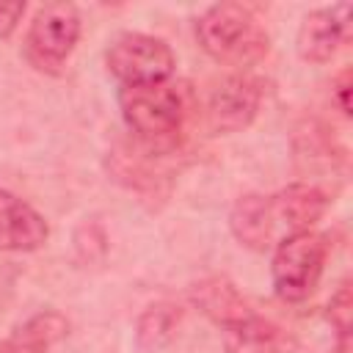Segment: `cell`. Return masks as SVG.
Returning a JSON list of instances; mask_svg holds the SVG:
<instances>
[{
  "label": "cell",
  "instance_id": "cell-1",
  "mask_svg": "<svg viewBox=\"0 0 353 353\" xmlns=\"http://www.w3.org/2000/svg\"><path fill=\"white\" fill-rule=\"evenodd\" d=\"M201 50L232 69H248L270 52V33L254 8L243 3H215L196 19Z\"/></svg>",
  "mask_w": 353,
  "mask_h": 353
},
{
  "label": "cell",
  "instance_id": "cell-2",
  "mask_svg": "<svg viewBox=\"0 0 353 353\" xmlns=\"http://www.w3.org/2000/svg\"><path fill=\"white\" fill-rule=\"evenodd\" d=\"M119 108L127 127L149 146H163L171 141L185 121L182 91L168 80L149 85H121Z\"/></svg>",
  "mask_w": 353,
  "mask_h": 353
},
{
  "label": "cell",
  "instance_id": "cell-3",
  "mask_svg": "<svg viewBox=\"0 0 353 353\" xmlns=\"http://www.w3.org/2000/svg\"><path fill=\"white\" fill-rule=\"evenodd\" d=\"M325 256H328V240L314 229L281 237L276 243L270 262L276 295L290 303L306 301L320 284Z\"/></svg>",
  "mask_w": 353,
  "mask_h": 353
},
{
  "label": "cell",
  "instance_id": "cell-4",
  "mask_svg": "<svg viewBox=\"0 0 353 353\" xmlns=\"http://www.w3.org/2000/svg\"><path fill=\"white\" fill-rule=\"evenodd\" d=\"M80 39V14L72 3L41 6L25 36V58L39 72H61L63 61L72 55Z\"/></svg>",
  "mask_w": 353,
  "mask_h": 353
},
{
  "label": "cell",
  "instance_id": "cell-5",
  "mask_svg": "<svg viewBox=\"0 0 353 353\" xmlns=\"http://www.w3.org/2000/svg\"><path fill=\"white\" fill-rule=\"evenodd\" d=\"M105 63L121 85H149L165 83L174 74L176 61L163 39L149 33H121L108 47Z\"/></svg>",
  "mask_w": 353,
  "mask_h": 353
},
{
  "label": "cell",
  "instance_id": "cell-6",
  "mask_svg": "<svg viewBox=\"0 0 353 353\" xmlns=\"http://www.w3.org/2000/svg\"><path fill=\"white\" fill-rule=\"evenodd\" d=\"M353 3H334L314 8L303 17L295 50L306 63H328L350 36Z\"/></svg>",
  "mask_w": 353,
  "mask_h": 353
},
{
  "label": "cell",
  "instance_id": "cell-7",
  "mask_svg": "<svg viewBox=\"0 0 353 353\" xmlns=\"http://www.w3.org/2000/svg\"><path fill=\"white\" fill-rule=\"evenodd\" d=\"M262 88L248 74H229L223 77L207 102V119L212 132H240L245 130L259 110Z\"/></svg>",
  "mask_w": 353,
  "mask_h": 353
},
{
  "label": "cell",
  "instance_id": "cell-8",
  "mask_svg": "<svg viewBox=\"0 0 353 353\" xmlns=\"http://www.w3.org/2000/svg\"><path fill=\"white\" fill-rule=\"evenodd\" d=\"M50 237V226L41 212H36L19 196L0 190V251L28 254L39 251Z\"/></svg>",
  "mask_w": 353,
  "mask_h": 353
},
{
  "label": "cell",
  "instance_id": "cell-9",
  "mask_svg": "<svg viewBox=\"0 0 353 353\" xmlns=\"http://www.w3.org/2000/svg\"><path fill=\"white\" fill-rule=\"evenodd\" d=\"M270 210L279 226V234H295L309 232L328 210V196L323 188L312 182H292L281 188L276 196H270Z\"/></svg>",
  "mask_w": 353,
  "mask_h": 353
},
{
  "label": "cell",
  "instance_id": "cell-10",
  "mask_svg": "<svg viewBox=\"0 0 353 353\" xmlns=\"http://www.w3.org/2000/svg\"><path fill=\"white\" fill-rule=\"evenodd\" d=\"M229 229L234 240L251 251H265L281 240L270 210V196H259V193H245L234 201L229 212Z\"/></svg>",
  "mask_w": 353,
  "mask_h": 353
},
{
  "label": "cell",
  "instance_id": "cell-11",
  "mask_svg": "<svg viewBox=\"0 0 353 353\" xmlns=\"http://www.w3.org/2000/svg\"><path fill=\"white\" fill-rule=\"evenodd\" d=\"M190 301L199 312H204L212 323H218L221 328L223 325H232L243 317H248L254 309L248 306V301L237 292V287L221 276H212V279H204L199 281L193 290H190Z\"/></svg>",
  "mask_w": 353,
  "mask_h": 353
},
{
  "label": "cell",
  "instance_id": "cell-12",
  "mask_svg": "<svg viewBox=\"0 0 353 353\" xmlns=\"http://www.w3.org/2000/svg\"><path fill=\"white\" fill-rule=\"evenodd\" d=\"M66 334H69V320L55 309H44L28 317L22 325H17L11 336L0 345V353H47Z\"/></svg>",
  "mask_w": 353,
  "mask_h": 353
},
{
  "label": "cell",
  "instance_id": "cell-13",
  "mask_svg": "<svg viewBox=\"0 0 353 353\" xmlns=\"http://www.w3.org/2000/svg\"><path fill=\"white\" fill-rule=\"evenodd\" d=\"M223 347L226 353H287V336L284 331L251 312L248 317L223 325Z\"/></svg>",
  "mask_w": 353,
  "mask_h": 353
},
{
  "label": "cell",
  "instance_id": "cell-14",
  "mask_svg": "<svg viewBox=\"0 0 353 353\" xmlns=\"http://www.w3.org/2000/svg\"><path fill=\"white\" fill-rule=\"evenodd\" d=\"M179 325V309L171 303H154L146 306L135 323V342L141 350H163L174 336Z\"/></svg>",
  "mask_w": 353,
  "mask_h": 353
},
{
  "label": "cell",
  "instance_id": "cell-15",
  "mask_svg": "<svg viewBox=\"0 0 353 353\" xmlns=\"http://www.w3.org/2000/svg\"><path fill=\"white\" fill-rule=\"evenodd\" d=\"M325 317L334 325L336 339H347L350 336V325H353V290H350V281H342L336 287V292L328 301Z\"/></svg>",
  "mask_w": 353,
  "mask_h": 353
},
{
  "label": "cell",
  "instance_id": "cell-16",
  "mask_svg": "<svg viewBox=\"0 0 353 353\" xmlns=\"http://www.w3.org/2000/svg\"><path fill=\"white\" fill-rule=\"evenodd\" d=\"M25 8L28 6L22 0H17V3H0V39H8L17 30Z\"/></svg>",
  "mask_w": 353,
  "mask_h": 353
},
{
  "label": "cell",
  "instance_id": "cell-17",
  "mask_svg": "<svg viewBox=\"0 0 353 353\" xmlns=\"http://www.w3.org/2000/svg\"><path fill=\"white\" fill-rule=\"evenodd\" d=\"M350 88H353V74H350V69H345V72H339V77L334 83V99L345 116H350Z\"/></svg>",
  "mask_w": 353,
  "mask_h": 353
}]
</instances>
